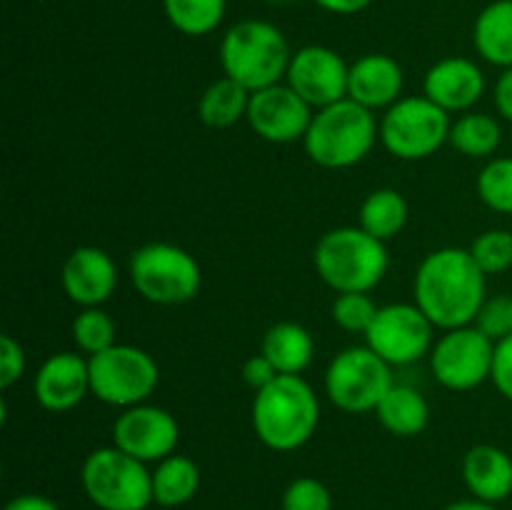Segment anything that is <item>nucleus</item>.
Masks as SVG:
<instances>
[{
  "label": "nucleus",
  "instance_id": "obj_1",
  "mask_svg": "<svg viewBox=\"0 0 512 510\" xmlns=\"http://www.w3.org/2000/svg\"><path fill=\"white\" fill-rule=\"evenodd\" d=\"M488 275L478 268L470 250L438 248L415 270V305L440 330L463 328L478 320L488 303Z\"/></svg>",
  "mask_w": 512,
  "mask_h": 510
},
{
  "label": "nucleus",
  "instance_id": "obj_2",
  "mask_svg": "<svg viewBox=\"0 0 512 510\" xmlns=\"http://www.w3.org/2000/svg\"><path fill=\"white\" fill-rule=\"evenodd\" d=\"M250 420L265 448L275 453H293L318 430V393L303 375H280L268 388L255 393Z\"/></svg>",
  "mask_w": 512,
  "mask_h": 510
},
{
  "label": "nucleus",
  "instance_id": "obj_3",
  "mask_svg": "<svg viewBox=\"0 0 512 510\" xmlns=\"http://www.w3.org/2000/svg\"><path fill=\"white\" fill-rule=\"evenodd\" d=\"M380 140V123L373 110L343 98L315 110L303 145L308 158L325 170H345L363 163Z\"/></svg>",
  "mask_w": 512,
  "mask_h": 510
},
{
  "label": "nucleus",
  "instance_id": "obj_4",
  "mask_svg": "<svg viewBox=\"0 0 512 510\" xmlns=\"http://www.w3.org/2000/svg\"><path fill=\"white\" fill-rule=\"evenodd\" d=\"M315 273L335 293H370L383 283L390 255L383 240L360 225L328 230L313 253Z\"/></svg>",
  "mask_w": 512,
  "mask_h": 510
},
{
  "label": "nucleus",
  "instance_id": "obj_5",
  "mask_svg": "<svg viewBox=\"0 0 512 510\" xmlns=\"http://www.w3.org/2000/svg\"><path fill=\"white\" fill-rule=\"evenodd\" d=\"M290 58L288 40L268 20H240L220 40L223 73L250 93L283 83Z\"/></svg>",
  "mask_w": 512,
  "mask_h": 510
},
{
  "label": "nucleus",
  "instance_id": "obj_6",
  "mask_svg": "<svg viewBox=\"0 0 512 510\" xmlns=\"http://www.w3.org/2000/svg\"><path fill=\"white\" fill-rule=\"evenodd\" d=\"M80 485L100 510H145L153 503V473L148 463L108 445L83 460Z\"/></svg>",
  "mask_w": 512,
  "mask_h": 510
},
{
  "label": "nucleus",
  "instance_id": "obj_7",
  "mask_svg": "<svg viewBox=\"0 0 512 510\" xmlns=\"http://www.w3.org/2000/svg\"><path fill=\"white\" fill-rule=\"evenodd\" d=\"M128 275L140 298L155 305L190 303L203 288L200 263L175 243H145L130 255Z\"/></svg>",
  "mask_w": 512,
  "mask_h": 510
},
{
  "label": "nucleus",
  "instance_id": "obj_8",
  "mask_svg": "<svg viewBox=\"0 0 512 510\" xmlns=\"http://www.w3.org/2000/svg\"><path fill=\"white\" fill-rule=\"evenodd\" d=\"M90 393L113 408H133L148 403L160 383V368L148 350L115 343L113 348L88 358Z\"/></svg>",
  "mask_w": 512,
  "mask_h": 510
},
{
  "label": "nucleus",
  "instance_id": "obj_9",
  "mask_svg": "<svg viewBox=\"0 0 512 510\" xmlns=\"http://www.w3.org/2000/svg\"><path fill=\"white\" fill-rule=\"evenodd\" d=\"M450 113L425 95H408L380 118V143L400 160H425L450 140Z\"/></svg>",
  "mask_w": 512,
  "mask_h": 510
},
{
  "label": "nucleus",
  "instance_id": "obj_10",
  "mask_svg": "<svg viewBox=\"0 0 512 510\" xmlns=\"http://www.w3.org/2000/svg\"><path fill=\"white\" fill-rule=\"evenodd\" d=\"M393 385V365L368 345L340 350L325 370V395L343 413H375Z\"/></svg>",
  "mask_w": 512,
  "mask_h": 510
},
{
  "label": "nucleus",
  "instance_id": "obj_11",
  "mask_svg": "<svg viewBox=\"0 0 512 510\" xmlns=\"http://www.w3.org/2000/svg\"><path fill=\"white\" fill-rule=\"evenodd\" d=\"M430 373L443 388L468 393L493 375L495 340L478 325L443 330L430 350Z\"/></svg>",
  "mask_w": 512,
  "mask_h": 510
},
{
  "label": "nucleus",
  "instance_id": "obj_12",
  "mask_svg": "<svg viewBox=\"0 0 512 510\" xmlns=\"http://www.w3.org/2000/svg\"><path fill=\"white\" fill-rule=\"evenodd\" d=\"M435 325L415 303L380 305L373 325L365 333V345L385 363L413 365L430 355L435 340Z\"/></svg>",
  "mask_w": 512,
  "mask_h": 510
},
{
  "label": "nucleus",
  "instance_id": "obj_13",
  "mask_svg": "<svg viewBox=\"0 0 512 510\" xmlns=\"http://www.w3.org/2000/svg\"><path fill=\"white\" fill-rule=\"evenodd\" d=\"M350 65L328 45H305L290 58L285 83L313 110L348 98Z\"/></svg>",
  "mask_w": 512,
  "mask_h": 510
},
{
  "label": "nucleus",
  "instance_id": "obj_14",
  "mask_svg": "<svg viewBox=\"0 0 512 510\" xmlns=\"http://www.w3.org/2000/svg\"><path fill=\"white\" fill-rule=\"evenodd\" d=\"M180 425L170 410L140 403L125 408L113 423V445L143 463H160L175 453Z\"/></svg>",
  "mask_w": 512,
  "mask_h": 510
},
{
  "label": "nucleus",
  "instance_id": "obj_15",
  "mask_svg": "<svg viewBox=\"0 0 512 510\" xmlns=\"http://www.w3.org/2000/svg\"><path fill=\"white\" fill-rule=\"evenodd\" d=\"M315 110L288 83L250 93L248 125L258 138L275 145L298 143L305 138Z\"/></svg>",
  "mask_w": 512,
  "mask_h": 510
},
{
  "label": "nucleus",
  "instance_id": "obj_16",
  "mask_svg": "<svg viewBox=\"0 0 512 510\" xmlns=\"http://www.w3.org/2000/svg\"><path fill=\"white\" fill-rule=\"evenodd\" d=\"M65 295L80 308H103L118 288V268L110 253L95 245H80L60 268Z\"/></svg>",
  "mask_w": 512,
  "mask_h": 510
},
{
  "label": "nucleus",
  "instance_id": "obj_17",
  "mask_svg": "<svg viewBox=\"0 0 512 510\" xmlns=\"http://www.w3.org/2000/svg\"><path fill=\"white\" fill-rule=\"evenodd\" d=\"M90 393L88 358L73 350L53 353L43 360L33 378V395L48 413H68Z\"/></svg>",
  "mask_w": 512,
  "mask_h": 510
},
{
  "label": "nucleus",
  "instance_id": "obj_18",
  "mask_svg": "<svg viewBox=\"0 0 512 510\" xmlns=\"http://www.w3.org/2000/svg\"><path fill=\"white\" fill-rule=\"evenodd\" d=\"M485 93V75L470 58H443L425 73L423 95L445 113H470Z\"/></svg>",
  "mask_w": 512,
  "mask_h": 510
},
{
  "label": "nucleus",
  "instance_id": "obj_19",
  "mask_svg": "<svg viewBox=\"0 0 512 510\" xmlns=\"http://www.w3.org/2000/svg\"><path fill=\"white\" fill-rule=\"evenodd\" d=\"M405 73L393 55L368 53L350 63L348 98L368 110H388L403 98Z\"/></svg>",
  "mask_w": 512,
  "mask_h": 510
},
{
  "label": "nucleus",
  "instance_id": "obj_20",
  "mask_svg": "<svg viewBox=\"0 0 512 510\" xmlns=\"http://www.w3.org/2000/svg\"><path fill=\"white\" fill-rule=\"evenodd\" d=\"M463 480L470 495L483 503H503L512 495V458L490 443L473 445L463 458Z\"/></svg>",
  "mask_w": 512,
  "mask_h": 510
},
{
  "label": "nucleus",
  "instance_id": "obj_21",
  "mask_svg": "<svg viewBox=\"0 0 512 510\" xmlns=\"http://www.w3.org/2000/svg\"><path fill=\"white\" fill-rule=\"evenodd\" d=\"M260 353L278 368L280 375H300L313 363L315 340L308 328L283 320L265 330Z\"/></svg>",
  "mask_w": 512,
  "mask_h": 510
},
{
  "label": "nucleus",
  "instance_id": "obj_22",
  "mask_svg": "<svg viewBox=\"0 0 512 510\" xmlns=\"http://www.w3.org/2000/svg\"><path fill=\"white\" fill-rule=\"evenodd\" d=\"M375 418L395 438H415L430 423V405L418 388L395 383L375 408Z\"/></svg>",
  "mask_w": 512,
  "mask_h": 510
},
{
  "label": "nucleus",
  "instance_id": "obj_23",
  "mask_svg": "<svg viewBox=\"0 0 512 510\" xmlns=\"http://www.w3.org/2000/svg\"><path fill=\"white\" fill-rule=\"evenodd\" d=\"M473 45L485 63L512 68V0H493L473 25Z\"/></svg>",
  "mask_w": 512,
  "mask_h": 510
},
{
  "label": "nucleus",
  "instance_id": "obj_24",
  "mask_svg": "<svg viewBox=\"0 0 512 510\" xmlns=\"http://www.w3.org/2000/svg\"><path fill=\"white\" fill-rule=\"evenodd\" d=\"M200 490V468L188 455L173 453L153 470V503L163 508H180Z\"/></svg>",
  "mask_w": 512,
  "mask_h": 510
},
{
  "label": "nucleus",
  "instance_id": "obj_25",
  "mask_svg": "<svg viewBox=\"0 0 512 510\" xmlns=\"http://www.w3.org/2000/svg\"><path fill=\"white\" fill-rule=\"evenodd\" d=\"M408 215V200L403 198L400 190L378 188L360 205L358 225L363 230H368L370 235H375L378 240L388 243L395 235L403 233V228L408 225Z\"/></svg>",
  "mask_w": 512,
  "mask_h": 510
},
{
  "label": "nucleus",
  "instance_id": "obj_26",
  "mask_svg": "<svg viewBox=\"0 0 512 510\" xmlns=\"http://www.w3.org/2000/svg\"><path fill=\"white\" fill-rule=\"evenodd\" d=\"M250 90L223 75L205 88L198 100V118L208 128H230L248 115Z\"/></svg>",
  "mask_w": 512,
  "mask_h": 510
},
{
  "label": "nucleus",
  "instance_id": "obj_27",
  "mask_svg": "<svg viewBox=\"0 0 512 510\" xmlns=\"http://www.w3.org/2000/svg\"><path fill=\"white\" fill-rule=\"evenodd\" d=\"M450 145L468 158H490L503 143V128L488 113H463L450 125Z\"/></svg>",
  "mask_w": 512,
  "mask_h": 510
},
{
  "label": "nucleus",
  "instance_id": "obj_28",
  "mask_svg": "<svg viewBox=\"0 0 512 510\" xmlns=\"http://www.w3.org/2000/svg\"><path fill=\"white\" fill-rule=\"evenodd\" d=\"M168 23L188 38H203L223 23L228 0H163Z\"/></svg>",
  "mask_w": 512,
  "mask_h": 510
},
{
  "label": "nucleus",
  "instance_id": "obj_29",
  "mask_svg": "<svg viewBox=\"0 0 512 510\" xmlns=\"http://www.w3.org/2000/svg\"><path fill=\"white\" fill-rule=\"evenodd\" d=\"M70 335H73L78 353H85L88 358L118 343L115 340V335H118L115 320L103 308H80L73 325H70Z\"/></svg>",
  "mask_w": 512,
  "mask_h": 510
},
{
  "label": "nucleus",
  "instance_id": "obj_30",
  "mask_svg": "<svg viewBox=\"0 0 512 510\" xmlns=\"http://www.w3.org/2000/svg\"><path fill=\"white\" fill-rule=\"evenodd\" d=\"M478 195L495 213L512 215V155L485 163L478 175Z\"/></svg>",
  "mask_w": 512,
  "mask_h": 510
},
{
  "label": "nucleus",
  "instance_id": "obj_31",
  "mask_svg": "<svg viewBox=\"0 0 512 510\" xmlns=\"http://www.w3.org/2000/svg\"><path fill=\"white\" fill-rule=\"evenodd\" d=\"M470 255L485 275H500L512 268V233L505 228H490L470 243Z\"/></svg>",
  "mask_w": 512,
  "mask_h": 510
},
{
  "label": "nucleus",
  "instance_id": "obj_32",
  "mask_svg": "<svg viewBox=\"0 0 512 510\" xmlns=\"http://www.w3.org/2000/svg\"><path fill=\"white\" fill-rule=\"evenodd\" d=\"M335 325L348 333L365 335L378 315V305L370 298V293H338L330 308Z\"/></svg>",
  "mask_w": 512,
  "mask_h": 510
},
{
  "label": "nucleus",
  "instance_id": "obj_33",
  "mask_svg": "<svg viewBox=\"0 0 512 510\" xmlns=\"http://www.w3.org/2000/svg\"><path fill=\"white\" fill-rule=\"evenodd\" d=\"M283 510H333V495H330L328 485L320 483L318 478L310 475H300L293 483L285 488L283 500H280Z\"/></svg>",
  "mask_w": 512,
  "mask_h": 510
},
{
  "label": "nucleus",
  "instance_id": "obj_34",
  "mask_svg": "<svg viewBox=\"0 0 512 510\" xmlns=\"http://www.w3.org/2000/svg\"><path fill=\"white\" fill-rule=\"evenodd\" d=\"M475 325H478L480 330H485L493 340L512 335V295L488 298V303H485L483 310H480Z\"/></svg>",
  "mask_w": 512,
  "mask_h": 510
},
{
  "label": "nucleus",
  "instance_id": "obj_35",
  "mask_svg": "<svg viewBox=\"0 0 512 510\" xmlns=\"http://www.w3.org/2000/svg\"><path fill=\"white\" fill-rule=\"evenodd\" d=\"M25 373V350L13 335L0 338V388H10Z\"/></svg>",
  "mask_w": 512,
  "mask_h": 510
},
{
  "label": "nucleus",
  "instance_id": "obj_36",
  "mask_svg": "<svg viewBox=\"0 0 512 510\" xmlns=\"http://www.w3.org/2000/svg\"><path fill=\"white\" fill-rule=\"evenodd\" d=\"M490 380L498 388V393L512 403V335L495 340V360Z\"/></svg>",
  "mask_w": 512,
  "mask_h": 510
},
{
  "label": "nucleus",
  "instance_id": "obj_37",
  "mask_svg": "<svg viewBox=\"0 0 512 510\" xmlns=\"http://www.w3.org/2000/svg\"><path fill=\"white\" fill-rule=\"evenodd\" d=\"M278 378H280L278 368H275V365L270 363L263 353L253 355V358H248L243 363V380L255 390V393L263 388H268V385Z\"/></svg>",
  "mask_w": 512,
  "mask_h": 510
},
{
  "label": "nucleus",
  "instance_id": "obj_38",
  "mask_svg": "<svg viewBox=\"0 0 512 510\" xmlns=\"http://www.w3.org/2000/svg\"><path fill=\"white\" fill-rule=\"evenodd\" d=\"M493 100L500 118L512 123V68H505L503 73H500L498 83H495L493 88Z\"/></svg>",
  "mask_w": 512,
  "mask_h": 510
},
{
  "label": "nucleus",
  "instance_id": "obj_39",
  "mask_svg": "<svg viewBox=\"0 0 512 510\" xmlns=\"http://www.w3.org/2000/svg\"><path fill=\"white\" fill-rule=\"evenodd\" d=\"M3 510H60V505L40 493H23L8 500V505Z\"/></svg>",
  "mask_w": 512,
  "mask_h": 510
},
{
  "label": "nucleus",
  "instance_id": "obj_40",
  "mask_svg": "<svg viewBox=\"0 0 512 510\" xmlns=\"http://www.w3.org/2000/svg\"><path fill=\"white\" fill-rule=\"evenodd\" d=\"M313 3L335 15H355L368 8L373 0H313Z\"/></svg>",
  "mask_w": 512,
  "mask_h": 510
},
{
  "label": "nucleus",
  "instance_id": "obj_41",
  "mask_svg": "<svg viewBox=\"0 0 512 510\" xmlns=\"http://www.w3.org/2000/svg\"><path fill=\"white\" fill-rule=\"evenodd\" d=\"M443 510H498L493 503H483L478 498H470V500H458V503H450L448 508Z\"/></svg>",
  "mask_w": 512,
  "mask_h": 510
},
{
  "label": "nucleus",
  "instance_id": "obj_42",
  "mask_svg": "<svg viewBox=\"0 0 512 510\" xmlns=\"http://www.w3.org/2000/svg\"><path fill=\"white\" fill-rule=\"evenodd\" d=\"M263 3H270V5H285V3H295V0H263Z\"/></svg>",
  "mask_w": 512,
  "mask_h": 510
}]
</instances>
